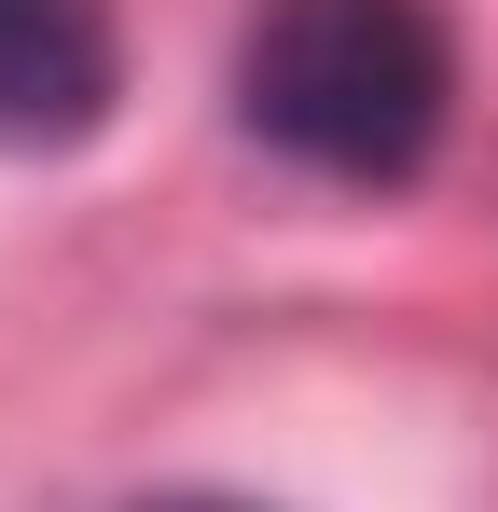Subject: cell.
I'll return each instance as SVG.
<instances>
[{
  "mask_svg": "<svg viewBox=\"0 0 498 512\" xmlns=\"http://www.w3.org/2000/svg\"><path fill=\"white\" fill-rule=\"evenodd\" d=\"M125 97L111 0H0V153H70Z\"/></svg>",
  "mask_w": 498,
  "mask_h": 512,
  "instance_id": "obj_2",
  "label": "cell"
},
{
  "mask_svg": "<svg viewBox=\"0 0 498 512\" xmlns=\"http://www.w3.org/2000/svg\"><path fill=\"white\" fill-rule=\"evenodd\" d=\"M457 42L429 0H249L236 28V125L305 180L402 194L443 153Z\"/></svg>",
  "mask_w": 498,
  "mask_h": 512,
  "instance_id": "obj_1",
  "label": "cell"
},
{
  "mask_svg": "<svg viewBox=\"0 0 498 512\" xmlns=\"http://www.w3.org/2000/svg\"><path fill=\"white\" fill-rule=\"evenodd\" d=\"M139 512H249V499H139Z\"/></svg>",
  "mask_w": 498,
  "mask_h": 512,
  "instance_id": "obj_3",
  "label": "cell"
}]
</instances>
